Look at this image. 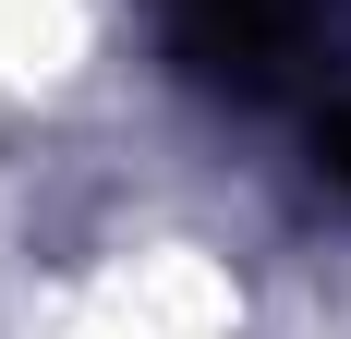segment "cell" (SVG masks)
Segmentation results:
<instances>
[{"instance_id": "1", "label": "cell", "mask_w": 351, "mask_h": 339, "mask_svg": "<svg viewBox=\"0 0 351 339\" xmlns=\"http://www.w3.org/2000/svg\"><path fill=\"white\" fill-rule=\"evenodd\" d=\"M158 12H170V61L218 97H279L327 36V0H158Z\"/></svg>"}, {"instance_id": "2", "label": "cell", "mask_w": 351, "mask_h": 339, "mask_svg": "<svg viewBox=\"0 0 351 339\" xmlns=\"http://www.w3.org/2000/svg\"><path fill=\"white\" fill-rule=\"evenodd\" d=\"M315 170H327V182H339V194H351V97H339V109H327V121H315Z\"/></svg>"}]
</instances>
